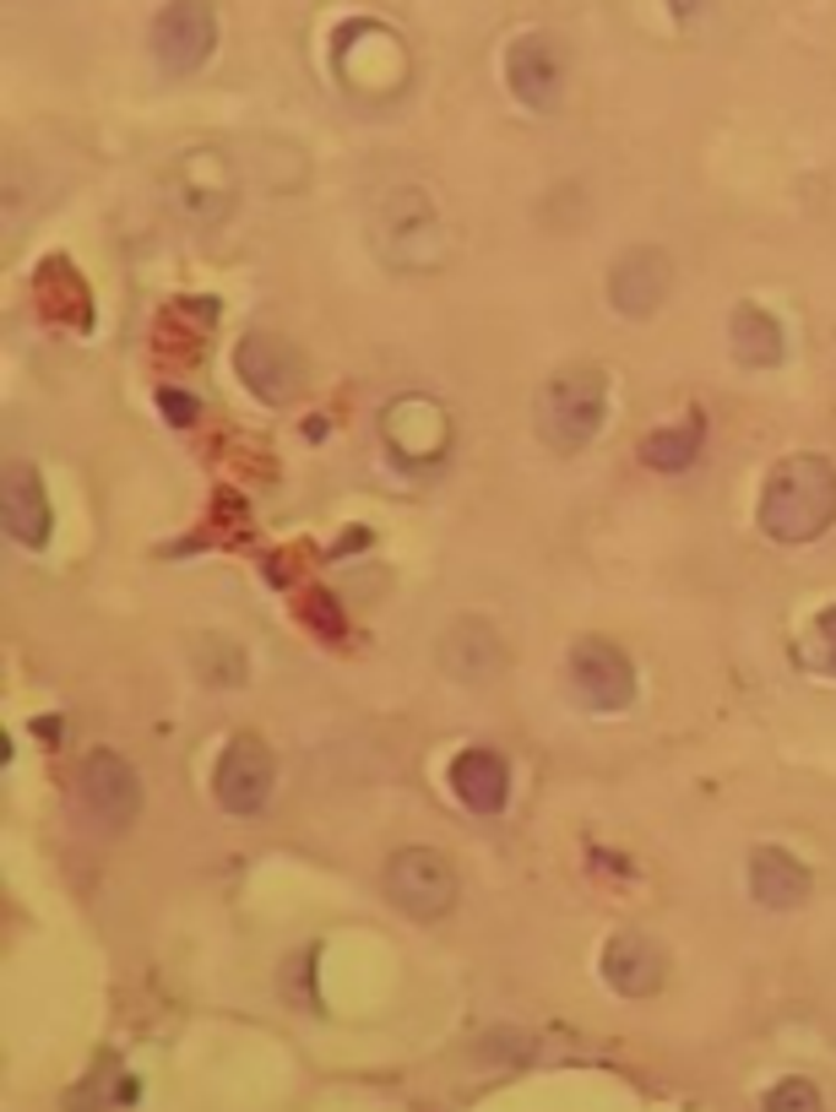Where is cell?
<instances>
[{
    "mask_svg": "<svg viewBox=\"0 0 836 1112\" xmlns=\"http://www.w3.org/2000/svg\"><path fill=\"white\" fill-rule=\"evenodd\" d=\"M836 521V467L826 456H788L760 489V533L771 543H815Z\"/></svg>",
    "mask_w": 836,
    "mask_h": 1112,
    "instance_id": "1",
    "label": "cell"
},
{
    "mask_svg": "<svg viewBox=\"0 0 836 1112\" xmlns=\"http://www.w3.org/2000/svg\"><path fill=\"white\" fill-rule=\"evenodd\" d=\"M603 412H609V386H603V374L597 370H560L544 391H538L533 418H538V440H544L548 451L571 456L603 429Z\"/></svg>",
    "mask_w": 836,
    "mask_h": 1112,
    "instance_id": "2",
    "label": "cell"
},
{
    "mask_svg": "<svg viewBox=\"0 0 836 1112\" xmlns=\"http://www.w3.org/2000/svg\"><path fill=\"white\" fill-rule=\"evenodd\" d=\"M380 885H386L391 907L402 911V917H414V923H435V917H446V911L457 907V868L435 847H402V852H391Z\"/></svg>",
    "mask_w": 836,
    "mask_h": 1112,
    "instance_id": "3",
    "label": "cell"
},
{
    "mask_svg": "<svg viewBox=\"0 0 836 1112\" xmlns=\"http://www.w3.org/2000/svg\"><path fill=\"white\" fill-rule=\"evenodd\" d=\"M565 684H571V695L586 711H625L635 701V667H630V657L614 641H597V635H586V641L571 646Z\"/></svg>",
    "mask_w": 836,
    "mask_h": 1112,
    "instance_id": "4",
    "label": "cell"
},
{
    "mask_svg": "<svg viewBox=\"0 0 836 1112\" xmlns=\"http://www.w3.org/2000/svg\"><path fill=\"white\" fill-rule=\"evenodd\" d=\"M272 787H278V760H272V749L255 739V733H234L229 749L217 754V771H212L217 803H223L229 815L245 820V815H261V809H266Z\"/></svg>",
    "mask_w": 836,
    "mask_h": 1112,
    "instance_id": "5",
    "label": "cell"
},
{
    "mask_svg": "<svg viewBox=\"0 0 836 1112\" xmlns=\"http://www.w3.org/2000/svg\"><path fill=\"white\" fill-rule=\"evenodd\" d=\"M77 803H82V815L98 830H126L136 820V809H142L136 771L115 749H93L82 760V771H77Z\"/></svg>",
    "mask_w": 836,
    "mask_h": 1112,
    "instance_id": "6",
    "label": "cell"
},
{
    "mask_svg": "<svg viewBox=\"0 0 836 1112\" xmlns=\"http://www.w3.org/2000/svg\"><path fill=\"white\" fill-rule=\"evenodd\" d=\"M380 255L391 266H435L440 261V234H435V202L424 191H397L380 206Z\"/></svg>",
    "mask_w": 836,
    "mask_h": 1112,
    "instance_id": "7",
    "label": "cell"
},
{
    "mask_svg": "<svg viewBox=\"0 0 836 1112\" xmlns=\"http://www.w3.org/2000/svg\"><path fill=\"white\" fill-rule=\"evenodd\" d=\"M234 370H240V380L251 386L261 402H272V408L293 402L299 386H304V359L293 353L283 336H272V331H251V336L240 342Z\"/></svg>",
    "mask_w": 836,
    "mask_h": 1112,
    "instance_id": "8",
    "label": "cell"
},
{
    "mask_svg": "<svg viewBox=\"0 0 836 1112\" xmlns=\"http://www.w3.org/2000/svg\"><path fill=\"white\" fill-rule=\"evenodd\" d=\"M673 289V261L663 250H625L620 261H614V272H609V299H614V310L630 315V321H647V315H658L663 310V299Z\"/></svg>",
    "mask_w": 836,
    "mask_h": 1112,
    "instance_id": "9",
    "label": "cell"
},
{
    "mask_svg": "<svg viewBox=\"0 0 836 1112\" xmlns=\"http://www.w3.org/2000/svg\"><path fill=\"white\" fill-rule=\"evenodd\" d=\"M212 33H217V22H212V11L202 0H179V6H168L164 17H158V60H164L168 71H196L202 60H207L212 49Z\"/></svg>",
    "mask_w": 836,
    "mask_h": 1112,
    "instance_id": "10",
    "label": "cell"
},
{
    "mask_svg": "<svg viewBox=\"0 0 836 1112\" xmlns=\"http://www.w3.org/2000/svg\"><path fill=\"white\" fill-rule=\"evenodd\" d=\"M663 972H669V960L647 934H614L603 949V983L625 998H652L663 988Z\"/></svg>",
    "mask_w": 836,
    "mask_h": 1112,
    "instance_id": "11",
    "label": "cell"
},
{
    "mask_svg": "<svg viewBox=\"0 0 836 1112\" xmlns=\"http://www.w3.org/2000/svg\"><path fill=\"white\" fill-rule=\"evenodd\" d=\"M809 890H815V879L794 852H782V847H755L750 852V896L760 907L794 911L809 901Z\"/></svg>",
    "mask_w": 836,
    "mask_h": 1112,
    "instance_id": "12",
    "label": "cell"
},
{
    "mask_svg": "<svg viewBox=\"0 0 836 1112\" xmlns=\"http://www.w3.org/2000/svg\"><path fill=\"white\" fill-rule=\"evenodd\" d=\"M451 787L473 815H500L511 798V771L495 749H461L451 765Z\"/></svg>",
    "mask_w": 836,
    "mask_h": 1112,
    "instance_id": "13",
    "label": "cell"
},
{
    "mask_svg": "<svg viewBox=\"0 0 836 1112\" xmlns=\"http://www.w3.org/2000/svg\"><path fill=\"white\" fill-rule=\"evenodd\" d=\"M440 662H446V673H451V679H461V684H478V679L500 673L505 646L495 641V630H489V624H473V618H461L457 630L446 635V646H440Z\"/></svg>",
    "mask_w": 836,
    "mask_h": 1112,
    "instance_id": "14",
    "label": "cell"
},
{
    "mask_svg": "<svg viewBox=\"0 0 836 1112\" xmlns=\"http://www.w3.org/2000/svg\"><path fill=\"white\" fill-rule=\"evenodd\" d=\"M6 533L28 548H39L49 537V499L33 467H11L6 472Z\"/></svg>",
    "mask_w": 836,
    "mask_h": 1112,
    "instance_id": "15",
    "label": "cell"
},
{
    "mask_svg": "<svg viewBox=\"0 0 836 1112\" xmlns=\"http://www.w3.org/2000/svg\"><path fill=\"white\" fill-rule=\"evenodd\" d=\"M728 348H733V359L745 364V370H771V364H782V326L760 310V304H739L733 310V321H728Z\"/></svg>",
    "mask_w": 836,
    "mask_h": 1112,
    "instance_id": "16",
    "label": "cell"
},
{
    "mask_svg": "<svg viewBox=\"0 0 836 1112\" xmlns=\"http://www.w3.org/2000/svg\"><path fill=\"white\" fill-rule=\"evenodd\" d=\"M511 87H516L522 104L554 109V98H560V60H554L548 39H522L511 49Z\"/></svg>",
    "mask_w": 836,
    "mask_h": 1112,
    "instance_id": "17",
    "label": "cell"
},
{
    "mask_svg": "<svg viewBox=\"0 0 836 1112\" xmlns=\"http://www.w3.org/2000/svg\"><path fill=\"white\" fill-rule=\"evenodd\" d=\"M174 185H179V202L191 206L196 217H223L229 202H234V191H229V174L223 164L212 158V153H191L179 174H174Z\"/></svg>",
    "mask_w": 836,
    "mask_h": 1112,
    "instance_id": "18",
    "label": "cell"
},
{
    "mask_svg": "<svg viewBox=\"0 0 836 1112\" xmlns=\"http://www.w3.org/2000/svg\"><path fill=\"white\" fill-rule=\"evenodd\" d=\"M701 440H707L701 418H679V423L652 429V435L641 440V461H647L652 472H684V467L701 456Z\"/></svg>",
    "mask_w": 836,
    "mask_h": 1112,
    "instance_id": "19",
    "label": "cell"
},
{
    "mask_svg": "<svg viewBox=\"0 0 836 1112\" xmlns=\"http://www.w3.org/2000/svg\"><path fill=\"white\" fill-rule=\"evenodd\" d=\"M804 662H809L815 673L836 679V608H826V614L809 624V635H804Z\"/></svg>",
    "mask_w": 836,
    "mask_h": 1112,
    "instance_id": "20",
    "label": "cell"
},
{
    "mask_svg": "<svg viewBox=\"0 0 836 1112\" xmlns=\"http://www.w3.org/2000/svg\"><path fill=\"white\" fill-rule=\"evenodd\" d=\"M760 1112H826V1102H820V1091L809 1080H777L760 1096Z\"/></svg>",
    "mask_w": 836,
    "mask_h": 1112,
    "instance_id": "21",
    "label": "cell"
},
{
    "mask_svg": "<svg viewBox=\"0 0 836 1112\" xmlns=\"http://www.w3.org/2000/svg\"><path fill=\"white\" fill-rule=\"evenodd\" d=\"M669 6H673V11H679V17H696V11H701V6H707V0H669Z\"/></svg>",
    "mask_w": 836,
    "mask_h": 1112,
    "instance_id": "22",
    "label": "cell"
}]
</instances>
